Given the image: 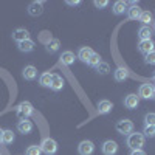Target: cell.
<instances>
[{
	"label": "cell",
	"instance_id": "obj_1",
	"mask_svg": "<svg viewBox=\"0 0 155 155\" xmlns=\"http://www.w3.org/2000/svg\"><path fill=\"white\" fill-rule=\"evenodd\" d=\"M144 141H146V137L143 134H138V132H132L130 135H127V146L130 147L132 150H137V149H143L144 146Z\"/></svg>",
	"mask_w": 155,
	"mask_h": 155
},
{
	"label": "cell",
	"instance_id": "obj_2",
	"mask_svg": "<svg viewBox=\"0 0 155 155\" xmlns=\"http://www.w3.org/2000/svg\"><path fill=\"white\" fill-rule=\"evenodd\" d=\"M39 147H41V152L45 155H54L58 152V143L53 138H44Z\"/></svg>",
	"mask_w": 155,
	"mask_h": 155
},
{
	"label": "cell",
	"instance_id": "obj_3",
	"mask_svg": "<svg viewBox=\"0 0 155 155\" xmlns=\"http://www.w3.org/2000/svg\"><path fill=\"white\" fill-rule=\"evenodd\" d=\"M116 132L121 134V135H130L134 132V123L130 120H120L115 126Z\"/></svg>",
	"mask_w": 155,
	"mask_h": 155
},
{
	"label": "cell",
	"instance_id": "obj_4",
	"mask_svg": "<svg viewBox=\"0 0 155 155\" xmlns=\"http://www.w3.org/2000/svg\"><path fill=\"white\" fill-rule=\"evenodd\" d=\"M17 115L20 116V118H23V120H27L28 116H31L33 113H34V107H33V104L31 102H28V101H25V102H20L19 104V107H17Z\"/></svg>",
	"mask_w": 155,
	"mask_h": 155
},
{
	"label": "cell",
	"instance_id": "obj_5",
	"mask_svg": "<svg viewBox=\"0 0 155 155\" xmlns=\"http://www.w3.org/2000/svg\"><path fill=\"white\" fill-rule=\"evenodd\" d=\"M95 150V144L93 141L90 140H84L79 143V146H78V152H79V155H92Z\"/></svg>",
	"mask_w": 155,
	"mask_h": 155
},
{
	"label": "cell",
	"instance_id": "obj_6",
	"mask_svg": "<svg viewBox=\"0 0 155 155\" xmlns=\"http://www.w3.org/2000/svg\"><path fill=\"white\" fill-rule=\"evenodd\" d=\"M102 153L104 155H115L116 152H118V143L113 140H107L102 143Z\"/></svg>",
	"mask_w": 155,
	"mask_h": 155
},
{
	"label": "cell",
	"instance_id": "obj_7",
	"mask_svg": "<svg viewBox=\"0 0 155 155\" xmlns=\"http://www.w3.org/2000/svg\"><path fill=\"white\" fill-rule=\"evenodd\" d=\"M44 12V2H31L28 5V14L33 17H37Z\"/></svg>",
	"mask_w": 155,
	"mask_h": 155
},
{
	"label": "cell",
	"instance_id": "obj_8",
	"mask_svg": "<svg viewBox=\"0 0 155 155\" xmlns=\"http://www.w3.org/2000/svg\"><path fill=\"white\" fill-rule=\"evenodd\" d=\"M138 104H140V96L135 95V93H130L124 98V106L127 109H137Z\"/></svg>",
	"mask_w": 155,
	"mask_h": 155
},
{
	"label": "cell",
	"instance_id": "obj_9",
	"mask_svg": "<svg viewBox=\"0 0 155 155\" xmlns=\"http://www.w3.org/2000/svg\"><path fill=\"white\" fill-rule=\"evenodd\" d=\"M152 93H153V85H150V84H143L138 90V96L143 99H150Z\"/></svg>",
	"mask_w": 155,
	"mask_h": 155
},
{
	"label": "cell",
	"instance_id": "obj_10",
	"mask_svg": "<svg viewBox=\"0 0 155 155\" xmlns=\"http://www.w3.org/2000/svg\"><path fill=\"white\" fill-rule=\"evenodd\" d=\"M12 39L17 41V44L23 42V41H28V39H30V33H28V30H25V28H17L14 33H12Z\"/></svg>",
	"mask_w": 155,
	"mask_h": 155
},
{
	"label": "cell",
	"instance_id": "obj_11",
	"mask_svg": "<svg viewBox=\"0 0 155 155\" xmlns=\"http://www.w3.org/2000/svg\"><path fill=\"white\" fill-rule=\"evenodd\" d=\"M112 109H113V104L109 99H102L98 102V113L101 115H107L109 112H112Z\"/></svg>",
	"mask_w": 155,
	"mask_h": 155
},
{
	"label": "cell",
	"instance_id": "obj_12",
	"mask_svg": "<svg viewBox=\"0 0 155 155\" xmlns=\"http://www.w3.org/2000/svg\"><path fill=\"white\" fill-rule=\"evenodd\" d=\"M113 78H115V81H118V82H124L129 78V70L126 67H118L113 71Z\"/></svg>",
	"mask_w": 155,
	"mask_h": 155
},
{
	"label": "cell",
	"instance_id": "obj_13",
	"mask_svg": "<svg viewBox=\"0 0 155 155\" xmlns=\"http://www.w3.org/2000/svg\"><path fill=\"white\" fill-rule=\"evenodd\" d=\"M153 42H152V39L150 41H140V44H138V50H140V53H143L144 56L147 54V53H150V51H153Z\"/></svg>",
	"mask_w": 155,
	"mask_h": 155
},
{
	"label": "cell",
	"instance_id": "obj_14",
	"mask_svg": "<svg viewBox=\"0 0 155 155\" xmlns=\"http://www.w3.org/2000/svg\"><path fill=\"white\" fill-rule=\"evenodd\" d=\"M92 54H93V50L90 48V47H81L79 48V51H78V58H79L82 62H88V59L92 58Z\"/></svg>",
	"mask_w": 155,
	"mask_h": 155
},
{
	"label": "cell",
	"instance_id": "obj_15",
	"mask_svg": "<svg viewBox=\"0 0 155 155\" xmlns=\"http://www.w3.org/2000/svg\"><path fill=\"white\" fill-rule=\"evenodd\" d=\"M33 123L31 121H28V120H22V121H19V124H17V130L20 132V134H30L31 130H33Z\"/></svg>",
	"mask_w": 155,
	"mask_h": 155
},
{
	"label": "cell",
	"instance_id": "obj_16",
	"mask_svg": "<svg viewBox=\"0 0 155 155\" xmlns=\"http://www.w3.org/2000/svg\"><path fill=\"white\" fill-rule=\"evenodd\" d=\"M124 12H127V2H124V0H118V2L113 3V14L121 16V14H124Z\"/></svg>",
	"mask_w": 155,
	"mask_h": 155
},
{
	"label": "cell",
	"instance_id": "obj_17",
	"mask_svg": "<svg viewBox=\"0 0 155 155\" xmlns=\"http://www.w3.org/2000/svg\"><path fill=\"white\" fill-rule=\"evenodd\" d=\"M22 74H23V78H25L27 81H33V79H36V76H37V70H36L33 65H28V67L23 68Z\"/></svg>",
	"mask_w": 155,
	"mask_h": 155
},
{
	"label": "cell",
	"instance_id": "obj_18",
	"mask_svg": "<svg viewBox=\"0 0 155 155\" xmlns=\"http://www.w3.org/2000/svg\"><path fill=\"white\" fill-rule=\"evenodd\" d=\"M51 81H53V73H42L41 76H39V84H41L42 87H51Z\"/></svg>",
	"mask_w": 155,
	"mask_h": 155
},
{
	"label": "cell",
	"instance_id": "obj_19",
	"mask_svg": "<svg viewBox=\"0 0 155 155\" xmlns=\"http://www.w3.org/2000/svg\"><path fill=\"white\" fill-rule=\"evenodd\" d=\"M45 45H47L45 50L48 51V53H56V51L59 50V47H61V42H59V39H53V37H51Z\"/></svg>",
	"mask_w": 155,
	"mask_h": 155
},
{
	"label": "cell",
	"instance_id": "obj_20",
	"mask_svg": "<svg viewBox=\"0 0 155 155\" xmlns=\"http://www.w3.org/2000/svg\"><path fill=\"white\" fill-rule=\"evenodd\" d=\"M140 16H141V9H140L138 5L127 8V17L130 20H140Z\"/></svg>",
	"mask_w": 155,
	"mask_h": 155
},
{
	"label": "cell",
	"instance_id": "obj_21",
	"mask_svg": "<svg viewBox=\"0 0 155 155\" xmlns=\"http://www.w3.org/2000/svg\"><path fill=\"white\" fill-rule=\"evenodd\" d=\"M64 87V78L61 74H53V81H51V88L54 90V92H59L62 90Z\"/></svg>",
	"mask_w": 155,
	"mask_h": 155
},
{
	"label": "cell",
	"instance_id": "obj_22",
	"mask_svg": "<svg viewBox=\"0 0 155 155\" xmlns=\"http://www.w3.org/2000/svg\"><path fill=\"white\" fill-rule=\"evenodd\" d=\"M19 50L22 51V53H31V51L34 50V42L31 41V39L23 41V42H19Z\"/></svg>",
	"mask_w": 155,
	"mask_h": 155
},
{
	"label": "cell",
	"instance_id": "obj_23",
	"mask_svg": "<svg viewBox=\"0 0 155 155\" xmlns=\"http://www.w3.org/2000/svg\"><path fill=\"white\" fill-rule=\"evenodd\" d=\"M61 62L64 65H71L74 62V53H71V51H64L61 54Z\"/></svg>",
	"mask_w": 155,
	"mask_h": 155
},
{
	"label": "cell",
	"instance_id": "obj_24",
	"mask_svg": "<svg viewBox=\"0 0 155 155\" xmlns=\"http://www.w3.org/2000/svg\"><path fill=\"white\" fill-rule=\"evenodd\" d=\"M138 36H140V41H150L152 31H150L149 27H141L138 30Z\"/></svg>",
	"mask_w": 155,
	"mask_h": 155
},
{
	"label": "cell",
	"instance_id": "obj_25",
	"mask_svg": "<svg viewBox=\"0 0 155 155\" xmlns=\"http://www.w3.org/2000/svg\"><path fill=\"white\" fill-rule=\"evenodd\" d=\"M140 22L143 23V27H147V25L152 22V12H150V11H141Z\"/></svg>",
	"mask_w": 155,
	"mask_h": 155
},
{
	"label": "cell",
	"instance_id": "obj_26",
	"mask_svg": "<svg viewBox=\"0 0 155 155\" xmlns=\"http://www.w3.org/2000/svg\"><path fill=\"white\" fill-rule=\"evenodd\" d=\"M96 70H98V73H101V74H107L109 71H110V67H109V64H106V62H99L98 65H96Z\"/></svg>",
	"mask_w": 155,
	"mask_h": 155
},
{
	"label": "cell",
	"instance_id": "obj_27",
	"mask_svg": "<svg viewBox=\"0 0 155 155\" xmlns=\"http://www.w3.org/2000/svg\"><path fill=\"white\" fill-rule=\"evenodd\" d=\"M12 141H14V134H12V130H3V143L11 144Z\"/></svg>",
	"mask_w": 155,
	"mask_h": 155
},
{
	"label": "cell",
	"instance_id": "obj_28",
	"mask_svg": "<svg viewBox=\"0 0 155 155\" xmlns=\"http://www.w3.org/2000/svg\"><path fill=\"white\" fill-rule=\"evenodd\" d=\"M99 62H101V56H99L98 53H93V54H92V58L88 59V62H87V64H88L90 67H95V68H96V65H98Z\"/></svg>",
	"mask_w": 155,
	"mask_h": 155
},
{
	"label": "cell",
	"instance_id": "obj_29",
	"mask_svg": "<svg viewBox=\"0 0 155 155\" xmlns=\"http://www.w3.org/2000/svg\"><path fill=\"white\" fill-rule=\"evenodd\" d=\"M143 135L144 137H149V138H153L155 137V126H144Z\"/></svg>",
	"mask_w": 155,
	"mask_h": 155
},
{
	"label": "cell",
	"instance_id": "obj_30",
	"mask_svg": "<svg viewBox=\"0 0 155 155\" xmlns=\"http://www.w3.org/2000/svg\"><path fill=\"white\" fill-rule=\"evenodd\" d=\"M144 126H155V113H146Z\"/></svg>",
	"mask_w": 155,
	"mask_h": 155
},
{
	"label": "cell",
	"instance_id": "obj_31",
	"mask_svg": "<svg viewBox=\"0 0 155 155\" xmlns=\"http://www.w3.org/2000/svg\"><path fill=\"white\" fill-rule=\"evenodd\" d=\"M144 61H146V64H149V65H155V50L144 56Z\"/></svg>",
	"mask_w": 155,
	"mask_h": 155
},
{
	"label": "cell",
	"instance_id": "obj_32",
	"mask_svg": "<svg viewBox=\"0 0 155 155\" xmlns=\"http://www.w3.org/2000/svg\"><path fill=\"white\" fill-rule=\"evenodd\" d=\"M42 152H41V147L39 146H30L28 149H27V153L25 155H41Z\"/></svg>",
	"mask_w": 155,
	"mask_h": 155
},
{
	"label": "cell",
	"instance_id": "obj_33",
	"mask_svg": "<svg viewBox=\"0 0 155 155\" xmlns=\"http://www.w3.org/2000/svg\"><path fill=\"white\" fill-rule=\"evenodd\" d=\"M95 6L96 8H106L107 5H109V2H107V0H95Z\"/></svg>",
	"mask_w": 155,
	"mask_h": 155
},
{
	"label": "cell",
	"instance_id": "obj_34",
	"mask_svg": "<svg viewBox=\"0 0 155 155\" xmlns=\"http://www.w3.org/2000/svg\"><path fill=\"white\" fill-rule=\"evenodd\" d=\"M68 6H78V5H81V2H79V0H67V2H65Z\"/></svg>",
	"mask_w": 155,
	"mask_h": 155
},
{
	"label": "cell",
	"instance_id": "obj_35",
	"mask_svg": "<svg viewBox=\"0 0 155 155\" xmlns=\"http://www.w3.org/2000/svg\"><path fill=\"white\" fill-rule=\"evenodd\" d=\"M129 155H146V152L143 149H137V150H130Z\"/></svg>",
	"mask_w": 155,
	"mask_h": 155
},
{
	"label": "cell",
	"instance_id": "obj_36",
	"mask_svg": "<svg viewBox=\"0 0 155 155\" xmlns=\"http://www.w3.org/2000/svg\"><path fill=\"white\" fill-rule=\"evenodd\" d=\"M3 143V129H0V144Z\"/></svg>",
	"mask_w": 155,
	"mask_h": 155
},
{
	"label": "cell",
	"instance_id": "obj_37",
	"mask_svg": "<svg viewBox=\"0 0 155 155\" xmlns=\"http://www.w3.org/2000/svg\"><path fill=\"white\" fill-rule=\"evenodd\" d=\"M152 99H155V87H153V93H152Z\"/></svg>",
	"mask_w": 155,
	"mask_h": 155
}]
</instances>
